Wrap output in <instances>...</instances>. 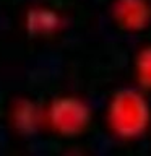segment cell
<instances>
[{
    "label": "cell",
    "instance_id": "cell-1",
    "mask_svg": "<svg viewBox=\"0 0 151 156\" xmlns=\"http://www.w3.org/2000/svg\"><path fill=\"white\" fill-rule=\"evenodd\" d=\"M106 120L119 138L135 140L145 135L151 124V106L145 93L130 88L119 90L107 104Z\"/></svg>",
    "mask_w": 151,
    "mask_h": 156
},
{
    "label": "cell",
    "instance_id": "cell-2",
    "mask_svg": "<svg viewBox=\"0 0 151 156\" xmlns=\"http://www.w3.org/2000/svg\"><path fill=\"white\" fill-rule=\"evenodd\" d=\"M46 124L60 136H78L85 133L93 120L90 106L80 98L58 96L46 109Z\"/></svg>",
    "mask_w": 151,
    "mask_h": 156
},
{
    "label": "cell",
    "instance_id": "cell-3",
    "mask_svg": "<svg viewBox=\"0 0 151 156\" xmlns=\"http://www.w3.org/2000/svg\"><path fill=\"white\" fill-rule=\"evenodd\" d=\"M111 15L122 31H145L151 24V0H114Z\"/></svg>",
    "mask_w": 151,
    "mask_h": 156
},
{
    "label": "cell",
    "instance_id": "cell-4",
    "mask_svg": "<svg viewBox=\"0 0 151 156\" xmlns=\"http://www.w3.org/2000/svg\"><path fill=\"white\" fill-rule=\"evenodd\" d=\"M42 124H46V115H44V109L37 106V102L28 98L15 102L12 109V127L15 132L29 136L36 133Z\"/></svg>",
    "mask_w": 151,
    "mask_h": 156
},
{
    "label": "cell",
    "instance_id": "cell-5",
    "mask_svg": "<svg viewBox=\"0 0 151 156\" xmlns=\"http://www.w3.org/2000/svg\"><path fill=\"white\" fill-rule=\"evenodd\" d=\"M62 18L55 10L47 7H36L28 10L24 16V26L33 36H47L54 34L60 28Z\"/></svg>",
    "mask_w": 151,
    "mask_h": 156
},
{
    "label": "cell",
    "instance_id": "cell-6",
    "mask_svg": "<svg viewBox=\"0 0 151 156\" xmlns=\"http://www.w3.org/2000/svg\"><path fill=\"white\" fill-rule=\"evenodd\" d=\"M135 76L143 91H151V46L143 47L135 58Z\"/></svg>",
    "mask_w": 151,
    "mask_h": 156
}]
</instances>
